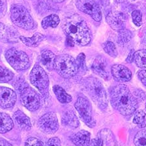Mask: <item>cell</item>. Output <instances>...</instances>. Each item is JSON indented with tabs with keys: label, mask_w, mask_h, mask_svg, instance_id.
<instances>
[{
	"label": "cell",
	"mask_w": 146,
	"mask_h": 146,
	"mask_svg": "<svg viewBox=\"0 0 146 146\" xmlns=\"http://www.w3.org/2000/svg\"><path fill=\"white\" fill-rule=\"evenodd\" d=\"M111 70L114 79L118 82H127L132 78L131 71L123 65L115 64L111 67Z\"/></svg>",
	"instance_id": "cell-14"
},
{
	"label": "cell",
	"mask_w": 146,
	"mask_h": 146,
	"mask_svg": "<svg viewBox=\"0 0 146 146\" xmlns=\"http://www.w3.org/2000/svg\"><path fill=\"white\" fill-rule=\"evenodd\" d=\"M13 120L17 127L22 131H29L32 128L30 118L21 110H17L13 114Z\"/></svg>",
	"instance_id": "cell-18"
},
{
	"label": "cell",
	"mask_w": 146,
	"mask_h": 146,
	"mask_svg": "<svg viewBox=\"0 0 146 146\" xmlns=\"http://www.w3.org/2000/svg\"><path fill=\"white\" fill-rule=\"evenodd\" d=\"M134 61L137 67L146 68V50H139L134 54Z\"/></svg>",
	"instance_id": "cell-26"
},
{
	"label": "cell",
	"mask_w": 146,
	"mask_h": 146,
	"mask_svg": "<svg viewBox=\"0 0 146 146\" xmlns=\"http://www.w3.org/2000/svg\"><path fill=\"white\" fill-rule=\"evenodd\" d=\"M134 1H135V0H134Z\"/></svg>",
	"instance_id": "cell-43"
},
{
	"label": "cell",
	"mask_w": 146,
	"mask_h": 146,
	"mask_svg": "<svg viewBox=\"0 0 146 146\" xmlns=\"http://www.w3.org/2000/svg\"><path fill=\"white\" fill-rule=\"evenodd\" d=\"M7 62L16 70H25L30 67V60L27 54L16 48L9 49L5 53Z\"/></svg>",
	"instance_id": "cell-7"
},
{
	"label": "cell",
	"mask_w": 146,
	"mask_h": 146,
	"mask_svg": "<svg viewBox=\"0 0 146 146\" xmlns=\"http://www.w3.org/2000/svg\"><path fill=\"white\" fill-rule=\"evenodd\" d=\"M115 1L117 3H123V2L125 1L126 0H115Z\"/></svg>",
	"instance_id": "cell-41"
},
{
	"label": "cell",
	"mask_w": 146,
	"mask_h": 146,
	"mask_svg": "<svg viewBox=\"0 0 146 146\" xmlns=\"http://www.w3.org/2000/svg\"><path fill=\"white\" fill-rule=\"evenodd\" d=\"M70 139L76 146H89L90 133L86 130H80L71 136Z\"/></svg>",
	"instance_id": "cell-19"
},
{
	"label": "cell",
	"mask_w": 146,
	"mask_h": 146,
	"mask_svg": "<svg viewBox=\"0 0 146 146\" xmlns=\"http://www.w3.org/2000/svg\"><path fill=\"white\" fill-rule=\"evenodd\" d=\"M45 38V36L40 33H36L30 38H27L22 36L19 37V39L21 40L22 43L29 47L38 46Z\"/></svg>",
	"instance_id": "cell-23"
},
{
	"label": "cell",
	"mask_w": 146,
	"mask_h": 146,
	"mask_svg": "<svg viewBox=\"0 0 146 146\" xmlns=\"http://www.w3.org/2000/svg\"><path fill=\"white\" fill-rule=\"evenodd\" d=\"M11 21L16 26L24 30H30L34 27V21L25 7L20 4L13 5L10 10Z\"/></svg>",
	"instance_id": "cell-5"
},
{
	"label": "cell",
	"mask_w": 146,
	"mask_h": 146,
	"mask_svg": "<svg viewBox=\"0 0 146 146\" xmlns=\"http://www.w3.org/2000/svg\"><path fill=\"white\" fill-rule=\"evenodd\" d=\"M102 46L105 52L108 54L112 57H116L118 56V52L115 46V44L111 41H106V43H103L102 44Z\"/></svg>",
	"instance_id": "cell-31"
},
{
	"label": "cell",
	"mask_w": 146,
	"mask_h": 146,
	"mask_svg": "<svg viewBox=\"0 0 146 146\" xmlns=\"http://www.w3.org/2000/svg\"><path fill=\"white\" fill-rule=\"evenodd\" d=\"M61 124L66 127L75 129L79 126V121L72 110H68L63 113Z\"/></svg>",
	"instance_id": "cell-20"
},
{
	"label": "cell",
	"mask_w": 146,
	"mask_h": 146,
	"mask_svg": "<svg viewBox=\"0 0 146 146\" xmlns=\"http://www.w3.org/2000/svg\"><path fill=\"white\" fill-rule=\"evenodd\" d=\"M38 126L42 132L52 134L55 133L59 129V123L55 112H50L44 114L38 121Z\"/></svg>",
	"instance_id": "cell-10"
},
{
	"label": "cell",
	"mask_w": 146,
	"mask_h": 146,
	"mask_svg": "<svg viewBox=\"0 0 146 146\" xmlns=\"http://www.w3.org/2000/svg\"><path fill=\"white\" fill-rule=\"evenodd\" d=\"M25 146H44L42 142L36 137H30L26 140Z\"/></svg>",
	"instance_id": "cell-34"
},
{
	"label": "cell",
	"mask_w": 146,
	"mask_h": 146,
	"mask_svg": "<svg viewBox=\"0 0 146 146\" xmlns=\"http://www.w3.org/2000/svg\"><path fill=\"white\" fill-rule=\"evenodd\" d=\"M116 143L112 132L109 129L101 130L96 138L90 141L89 146H107Z\"/></svg>",
	"instance_id": "cell-15"
},
{
	"label": "cell",
	"mask_w": 146,
	"mask_h": 146,
	"mask_svg": "<svg viewBox=\"0 0 146 146\" xmlns=\"http://www.w3.org/2000/svg\"><path fill=\"white\" fill-rule=\"evenodd\" d=\"M74 107L79 113L80 118L89 128H94L96 121L92 116V109L90 103L83 97H79L74 104Z\"/></svg>",
	"instance_id": "cell-8"
},
{
	"label": "cell",
	"mask_w": 146,
	"mask_h": 146,
	"mask_svg": "<svg viewBox=\"0 0 146 146\" xmlns=\"http://www.w3.org/2000/svg\"><path fill=\"white\" fill-rule=\"evenodd\" d=\"M134 143L136 146H146V129H142L136 133Z\"/></svg>",
	"instance_id": "cell-29"
},
{
	"label": "cell",
	"mask_w": 146,
	"mask_h": 146,
	"mask_svg": "<svg viewBox=\"0 0 146 146\" xmlns=\"http://www.w3.org/2000/svg\"><path fill=\"white\" fill-rule=\"evenodd\" d=\"M20 100L22 104L30 112L36 111L40 107V98L37 92L29 86L21 90Z\"/></svg>",
	"instance_id": "cell-9"
},
{
	"label": "cell",
	"mask_w": 146,
	"mask_h": 146,
	"mask_svg": "<svg viewBox=\"0 0 146 146\" xmlns=\"http://www.w3.org/2000/svg\"><path fill=\"white\" fill-rule=\"evenodd\" d=\"M14 127V121L9 115L0 112V134H5Z\"/></svg>",
	"instance_id": "cell-22"
},
{
	"label": "cell",
	"mask_w": 146,
	"mask_h": 146,
	"mask_svg": "<svg viewBox=\"0 0 146 146\" xmlns=\"http://www.w3.org/2000/svg\"><path fill=\"white\" fill-rule=\"evenodd\" d=\"M111 104L115 109L124 116L135 112L138 102L127 86L120 84L113 87L110 92Z\"/></svg>",
	"instance_id": "cell-2"
},
{
	"label": "cell",
	"mask_w": 146,
	"mask_h": 146,
	"mask_svg": "<svg viewBox=\"0 0 146 146\" xmlns=\"http://www.w3.org/2000/svg\"><path fill=\"white\" fill-rule=\"evenodd\" d=\"M46 146H61V141L57 137H52L48 141Z\"/></svg>",
	"instance_id": "cell-35"
},
{
	"label": "cell",
	"mask_w": 146,
	"mask_h": 146,
	"mask_svg": "<svg viewBox=\"0 0 146 146\" xmlns=\"http://www.w3.org/2000/svg\"><path fill=\"white\" fill-rule=\"evenodd\" d=\"M52 1L56 3H62L63 1H64L65 0H51Z\"/></svg>",
	"instance_id": "cell-40"
},
{
	"label": "cell",
	"mask_w": 146,
	"mask_h": 146,
	"mask_svg": "<svg viewBox=\"0 0 146 146\" xmlns=\"http://www.w3.org/2000/svg\"><path fill=\"white\" fill-rule=\"evenodd\" d=\"M7 5L6 0H0V17H2L6 12Z\"/></svg>",
	"instance_id": "cell-36"
},
{
	"label": "cell",
	"mask_w": 146,
	"mask_h": 146,
	"mask_svg": "<svg viewBox=\"0 0 146 146\" xmlns=\"http://www.w3.org/2000/svg\"><path fill=\"white\" fill-rule=\"evenodd\" d=\"M16 94L11 88L0 86V106L4 109H11L16 102Z\"/></svg>",
	"instance_id": "cell-12"
},
{
	"label": "cell",
	"mask_w": 146,
	"mask_h": 146,
	"mask_svg": "<svg viewBox=\"0 0 146 146\" xmlns=\"http://www.w3.org/2000/svg\"><path fill=\"white\" fill-rule=\"evenodd\" d=\"M77 65L78 67V70L80 72H85L87 70L86 65V56L84 53H80L76 59Z\"/></svg>",
	"instance_id": "cell-32"
},
{
	"label": "cell",
	"mask_w": 146,
	"mask_h": 146,
	"mask_svg": "<svg viewBox=\"0 0 146 146\" xmlns=\"http://www.w3.org/2000/svg\"><path fill=\"white\" fill-rule=\"evenodd\" d=\"M14 77V74L8 69L0 66V83H7Z\"/></svg>",
	"instance_id": "cell-30"
},
{
	"label": "cell",
	"mask_w": 146,
	"mask_h": 146,
	"mask_svg": "<svg viewBox=\"0 0 146 146\" xmlns=\"http://www.w3.org/2000/svg\"><path fill=\"white\" fill-rule=\"evenodd\" d=\"M61 27L64 33L74 44L84 46L91 40L90 31L87 23L78 14H72L63 21Z\"/></svg>",
	"instance_id": "cell-1"
},
{
	"label": "cell",
	"mask_w": 146,
	"mask_h": 146,
	"mask_svg": "<svg viewBox=\"0 0 146 146\" xmlns=\"http://www.w3.org/2000/svg\"><path fill=\"white\" fill-rule=\"evenodd\" d=\"M106 21L110 27L115 31L120 32L125 29V17L121 14L110 12L106 16Z\"/></svg>",
	"instance_id": "cell-17"
},
{
	"label": "cell",
	"mask_w": 146,
	"mask_h": 146,
	"mask_svg": "<svg viewBox=\"0 0 146 146\" xmlns=\"http://www.w3.org/2000/svg\"><path fill=\"white\" fill-rule=\"evenodd\" d=\"M30 81L46 98L48 97L49 78L44 69L39 65H35L30 74Z\"/></svg>",
	"instance_id": "cell-6"
},
{
	"label": "cell",
	"mask_w": 146,
	"mask_h": 146,
	"mask_svg": "<svg viewBox=\"0 0 146 146\" xmlns=\"http://www.w3.org/2000/svg\"><path fill=\"white\" fill-rule=\"evenodd\" d=\"M76 6L80 11L89 15L94 21L102 20V12L94 0H77Z\"/></svg>",
	"instance_id": "cell-11"
},
{
	"label": "cell",
	"mask_w": 146,
	"mask_h": 146,
	"mask_svg": "<svg viewBox=\"0 0 146 146\" xmlns=\"http://www.w3.org/2000/svg\"><path fill=\"white\" fill-rule=\"evenodd\" d=\"M145 109H146V104H145Z\"/></svg>",
	"instance_id": "cell-42"
},
{
	"label": "cell",
	"mask_w": 146,
	"mask_h": 146,
	"mask_svg": "<svg viewBox=\"0 0 146 146\" xmlns=\"http://www.w3.org/2000/svg\"><path fill=\"white\" fill-rule=\"evenodd\" d=\"M92 70L95 74L105 80H108L110 78L108 63L105 57L98 56L96 57L92 64Z\"/></svg>",
	"instance_id": "cell-13"
},
{
	"label": "cell",
	"mask_w": 146,
	"mask_h": 146,
	"mask_svg": "<svg viewBox=\"0 0 146 146\" xmlns=\"http://www.w3.org/2000/svg\"><path fill=\"white\" fill-rule=\"evenodd\" d=\"M133 123L139 128H144L146 126V113L143 110H138L134 114Z\"/></svg>",
	"instance_id": "cell-27"
},
{
	"label": "cell",
	"mask_w": 146,
	"mask_h": 146,
	"mask_svg": "<svg viewBox=\"0 0 146 146\" xmlns=\"http://www.w3.org/2000/svg\"><path fill=\"white\" fill-rule=\"evenodd\" d=\"M0 146H13V145L9 143L8 141L5 139L0 140Z\"/></svg>",
	"instance_id": "cell-39"
},
{
	"label": "cell",
	"mask_w": 146,
	"mask_h": 146,
	"mask_svg": "<svg viewBox=\"0 0 146 146\" xmlns=\"http://www.w3.org/2000/svg\"><path fill=\"white\" fill-rule=\"evenodd\" d=\"M18 32L13 27H7L0 22V41L3 43H15L18 41Z\"/></svg>",
	"instance_id": "cell-16"
},
{
	"label": "cell",
	"mask_w": 146,
	"mask_h": 146,
	"mask_svg": "<svg viewBox=\"0 0 146 146\" xmlns=\"http://www.w3.org/2000/svg\"><path fill=\"white\" fill-rule=\"evenodd\" d=\"M142 18H143V15H142L141 11L138 10H135L132 13L133 22L136 26L139 27L141 25Z\"/></svg>",
	"instance_id": "cell-33"
},
{
	"label": "cell",
	"mask_w": 146,
	"mask_h": 146,
	"mask_svg": "<svg viewBox=\"0 0 146 146\" xmlns=\"http://www.w3.org/2000/svg\"><path fill=\"white\" fill-rule=\"evenodd\" d=\"M137 76L141 82L146 86V70H140L137 73Z\"/></svg>",
	"instance_id": "cell-37"
},
{
	"label": "cell",
	"mask_w": 146,
	"mask_h": 146,
	"mask_svg": "<svg viewBox=\"0 0 146 146\" xmlns=\"http://www.w3.org/2000/svg\"><path fill=\"white\" fill-rule=\"evenodd\" d=\"M56 57L52 51L44 50L41 53L40 62L48 70L52 71L54 69Z\"/></svg>",
	"instance_id": "cell-21"
},
{
	"label": "cell",
	"mask_w": 146,
	"mask_h": 146,
	"mask_svg": "<svg viewBox=\"0 0 146 146\" xmlns=\"http://www.w3.org/2000/svg\"><path fill=\"white\" fill-rule=\"evenodd\" d=\"M82 86L93 102L102 110L108 106L106 92L102 82L95 77H89L83 80Z\"/></svg>",
	"instance_id": "cell-3"
},
{
	"label": "cell",
	"mask_w": 146,
	"mask_h": 146,
	"mask_svg": "<svg viewBox=\"0 0 146 146\" xmlns=\"http://www.w3.org/2000/svg\"><path fill=\"white\" fill-rule=\"evenodd\" d=\"M118 32V43L120 44H125L131 40L132 33L129 30L124 29Z\"/></svg>",
	"instance_id": "cell-28"
},
{
	"label": "cell",
	"mask_w": 146,
	"mask_h": 146,
	"mask_svg": "<svg viewBox=\"0 0 146 146\" xmlns=\"http://www.w3.org/2000/svg\"><path fill=\"white\" fill-rule=\"evenodd\" d=\"M60 22V19L57 15L51 14L42 20V26L44 29H47L49 27L55 28L58 25Z\"/></svg>",
	"instance_id": "cell-25"
},
{
	"label": "cell",
	"mask_w": 146,
	"mask_h": 146,
	"mask_svg": "<svg viewBox=\"0 0 146 146\" xmlns=\"http://www.w3.org/2000/svg\"><path fill=\"white\" fill-rule=\"evenodd\" d=\"M134 54H135V52H134V50H131V51H130V52L129 53V54L127 57V58H126V61L128 63H132L133 61L134 60Z\"/></svg>",
	"instance_id": "cell-38"
},
{
	"label": "cell",
	"mask_w": 146,
	"mask_h": 146,
	"mask_svg": "<svg viewBox=\"0 0 146 146\" xmlns=\"http://www.w3.org/2000/svg\"><path fill=\"white\" fill-rule=\"evenodd\" d=\"M53 92L58 101L62 104H68L72 101L71 96L68 94L62 87L55 85L53 87Z\"/></svg>",
	"instance_id": "cell-24"
},
{
	"label": "cell",
	"mask_w": 146,
	"mask_h": 146,
	"mask_svg": "<svg viewBox=\"0 0 146 146\" xmlns=\"http://www.w3.org/2000/svg\"><path fill=\"white\" fill-rule=\"evenodd\" d=\"M54 68L64 78H72L79 72L76 60L74 57L66 54L56 57Z\"/></svg>",
	"instance_id": "cell-4"
}]
</instances>
